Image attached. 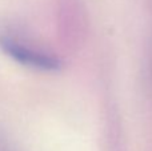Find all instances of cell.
Wrapping results in <instances>:
<instances>
[{
    "mask_svg": "<svg viewBox=\"0 0 152 151\" xmlns=\"http://www.w3.org/2000/svg\"><path fill=\"white\" fill-rule=\"evenodd\" d=\"M0 48L15 62L35 70L56 71L61 67L60 59L56 55L48 51L39 50L28 42L8 32L0 34Z\"/></svg>",
    "mask_w": 152,
    "mask_h": 151,
    "instance_id": "6da1fadb",
    "label": "cell"
}]
</instances>
